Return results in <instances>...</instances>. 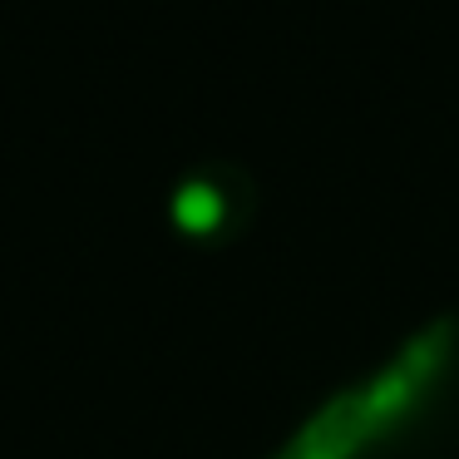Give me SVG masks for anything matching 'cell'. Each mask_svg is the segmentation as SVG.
Here are the masks:
<instances>
[{"label": "cell", "mask_w": 459, "mask_h": 459, "mask_svg": "<svg viewBox=\"0 0 459 459\" xmlns=\"http://www.w3.org/2000/svg\"><path fill=\"white\" fill-rule=\"evenodd\" d=\"M449 366H455V331L429 326L405 351H395L380 370L356 380L346 395L321 405L277 459H366V455H376L390 439L405 435L415 420H425V410H435L429 400H439V385H445Z\"/></svg>", "instance_id": "1"}, {"label": "cell", "mask_w": 459, "mask_h": 459, "mask_svg": "<svg viewBox=\"0 0 459 459\" xmlns=\"http://www.w3.org/2000/svg\"><path fill=\"white\" fill-rule=\"evenodd\" d=\"M252 218H257V183L242 163H228V159L188 169L169 193L173 232L203 252L232 247Z\"/></svg>", "instance_id": "2"}]
</instances>
